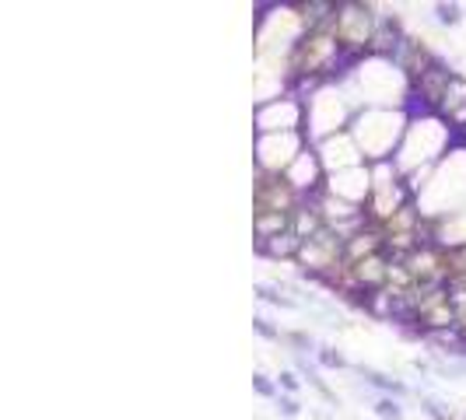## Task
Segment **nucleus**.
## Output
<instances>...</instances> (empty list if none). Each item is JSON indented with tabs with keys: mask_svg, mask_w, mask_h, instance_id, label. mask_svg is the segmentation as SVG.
Segmentation results:
<instances>
[{
	"mask_svg": "<svg viewBox=\"0 0 466 420\" xmlns=\"http://www.w3.org/2000/svg\"><path fill=\"white\" fill-rule=\"evenodd\" d=\"M253 333H257L259 340H267V343H281V340H285V333H281V329L270 322V315H263V312L253 315Z\"/></svg>",
	"mask_w": 466,
	"mask_h": 420,
	"instance_id": "4468645a",
	"label": "nucleus"
},
{
	"mask_svg": "<svg viewBox=\"0 0 466 420\" xmlns=\"http://www.w3.org/2000/svg\"><path fill=\"white\" fill-rule=\"evenodd\" d=\"M463 420H466V417H463Z\"/></svg>",
	"mask_w": 466,
	"mask_h": 420,
	"instance_id": "6ab92c4d",
	"label": "nucleus"
},
{
	"mask_svg": "<svg viewBox=\"0 0 466 420\" xmlns=\"http://www.w3.org/2000/svg\"><path fill=\"white\" fill-rule=\"evenodd\" d=\"M316 365L330 368V371H351V368H354L334 343H319V347H316Z\"/></svg>",
	"mask_w": 466,
	"mask_h": 420,
	"instance_id": "9d476101",
	"label": "nucleus"
},
{
	"mask_svg": "<svg viewBox=\"0 0 466 420\" xmlns=\"http://www.w3.org/2000/svg\"><path fill=\"white\" fill-rule=\"evenodd\" d=\"M285 343H291V347H295L291 354H312V358H316V347H319V340H316L312 333H306V329L285 333Z\"/></svg>",
	"mask_w": 466,
	"mask_h": 420,
	"instance_id": "dca6fc26",
	"label": "nucleus"
},
{
	"mask_svg": "<svg viewBox=\"0 0 466 420\" xmlns=\"http://www.w3.org/2000/svg\"><path fill=\"white\" fill-rule=\"evenodd\" d=\"M435 25L442 28H456L463 25V4H435Z\"/></svg>",
	"mask_w": 466,
	"mask_h": 420,
	"instance_id": "ddd939ff",
	"label": "nucleus"
},
{
	"mask_svg": "<svg viewBox=\"0 0 466 420\" xmlns=\"http://www.w3.org/2000/svg\"><path fill=\"white\" fill-rule=\"evenodd\" d=\"M379 18L372 4H337V18H334V35H337L340 50L347 56H372L375 43V28Z\"/></svg>",
	"mask_w": 466,
	"mask_h": 420,
	"instance_id": "f03ea898",
	"label": "nucleus"
},
{
	"mask_svg": "<svg viewBox=\"0 0 466 420\" xmlns=\"http://www.w3.org/2000/svg\"><path fill=\"white\" fill-rule=\"evenodd\" d=\"M257 256L263 260H274V262H298V253H302V238L295 235V228L285 232V235H274V238H257L253 242Z\"/></svg>",
	"mask_w": 466,
	"mask_h": 420,
	"instance_id": "423d86ee",
	"label": "nucleus"
},
{
	"mask_svg": "<svg viewBox=\"0 0 466 420\" xmlns=\"http://www.w3.org/2000/svg\"><path fill=\"white\" fill-rule=\"evenodd\" d=\"M253 393L259 396V399H277L281 396V389H277V378H270L267 371H253Z\"/></svg>",
	"mask_w": 466,
	"mask_h": 420,
	"instance_id": "2eb2a0df",
	"label": "nucleus"
},
{
	"mask_svg": "<svg viewBox=\"0 0 466 420\" xmlns=\"http://www.w3.org/2000/svg\"><path fill=\"white\" fill-rule=\"evenodd\" d=\"M407 127H411L407 109H396V112L393 109H358V116L351 123V137L368 165H383V161L396 158L403 137H407Z\"/></svg>",
	"mask_w": 466,
	"mask_h": 420,
	"instance_id": "f257e3e1",
	"label": "nucleus"
},
{
	"mask_svg": "<svg viewBox=\"0 0 466 420\" xmlns=\"http://www.w3.org/2000/svg\"><path fill=\"white\" fill-rule=\"evenodd\" d=\"M291 221L287 214H253V235L257 238H274V235H285L291 232Z\"/></svg>",
	"mask_w": 466,
	"mask_h": 420,
	"instance_id": "1a4fd4ad",
	"label": "nucleus"
},
{
	"mask_svg": "<svg viewBox=\"0 0 466 420\" xmlns=\"http://www.w3.org/2000/svg\"><path fill=\"white\" fill-rule=\"evenodd\" d=\"M351 371L362 378L368 389H379L383 396H393V399L411 396V386H407V382H400V378H396V375H389V371H379V368H372V365H354Z\"/></svg>",
	"mask_w": 466,
	"mask_h": 420,
	"instance_id": "0eeeda50",
	"label": "nucleus"
},
{
	"mask_svg": "<svg viewBox=\"0 0 466 420\" xmlns=\"http://www.w3.org/2000/svg\"><path fill=\"white\" fill-rule=\"evenodd\" d=\"M274 410H277V417H285V420H298V417H302V403H298V396L281 393L277 399H274Z\"/></svg>",
	"mask_w": 466,
	"mask_h": 420,
	"instance_id": "f3484780",
	"label": "nucleus"
},
{
	"mask_svg": "<svg viewBox=\"0 0 466 420\" xmlns=\"http://www.w3.org/2000/svg\"><path fill=\"white\" fill-rule=\"evenodd\" d=\"M257 137L270 133H306V102L295 95H277V99H263L253 112Z\"/></svg>",
	"mask_w": 466,
	"mask_h": 420,
	"instance_id": "7ed1b4c3",
	"label": "nucleus"
},
{
	"mask_svg": "<svg viewBox=\"0 0 466 420\" xmlns=\"http://www.w3.org/2000/svg\"><path fill=\"white\" fill-rule=\"evenodd\" d=\"M372 414H375L379 420H403L407 417L403 403H400V399H393V396H379V399L372 403Z\"/></svg>",
	"mask_w": 466,
	"mask_h": 420,
	"instance_id": "f8f14e48",
	"label": "nucleus"
},
{
	"mask_svg": "<svg viewBox=\"0 0 466 420\" xmlns=\"http://www.w3.org/2000/svg\"><path fill=\"white\" fill-rule=\"evenodd\" d=\"M421 414L428 420H456V410L445 403V399H439V396H421Z\"/></svg>",
	"mask_w": 466,
	"mask_h": 420,
	"instance_id": "9b49d317",
	"label": "nucleus"
},
{
	"mask_svg": "<svg viewBox=\"0 0 466 420\" xmlns=\"http://www.w3.org/2000/svg\"><path fill=\"white\" fill-rule=\"evenodd\" d=\"M287 183L302 193V200H316V196L326 189V168H323V161H319L316 144H309V148L298 155V161L287 168Z\"/></svg>",
	"mask_w": 466,
	"mask_h": 420,
	"instance_id": "39448f33",
	"label": "nucleus"
},
{
	"mask_svg": "<svg viewBox=\"0 0 466 420\" xmlns=\"http://www.w3.org/2000/svg\"><path fill=\"white\" fill-rule=\"evenodd\" d=\"M277 389L287 396H298V389H302V375H298L295 368H281V371H277Z\"/></svg>",
	"mask_w": 466,
	"mask_h": 420,
	"instance_id": "a211bd4d",
	"label": "nucleus"
},
{
	"mask_svg": "<svg viewBox=\"0 0 466 420\" xmlns=\"http://www.w3.org/2000/svg\"><path fill=\"white\" fill-rule=\"evenodd\" d=\"M302 193L287 183V176H270V172H257L253 183V214H287L295 217L302 210Z\"/></svg>",
	"mask_w": 466,
	"mask_h": 420,
	"instance_id": "20e7f679",
	"label": "nucleus"
},
{
	"mask_svg": "<svg viewBox=\"0 0 466 420\" xmlns=\"http://www.w3.org/2000/svg\"><path fill=\"white\" fill-rule=\"evenodd\" d=\"M253 294H257L259 301H267V305H277V309H302V301L291 298V294L281 288V281H257V284H253Z\"/></svg>",
	"mask_w": 466,
	"mask_h": 420,
	"instance_id": "6e6552de",
	"label": "nucleus"
}]
</instances>
